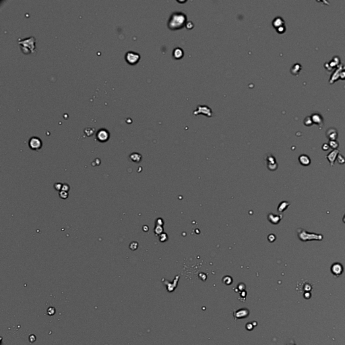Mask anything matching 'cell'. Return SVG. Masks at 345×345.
<instances>
[{"label": "cell", "mask_w": 345, "mask_h": 345, "mask_svg": "<svg viewBox=\"0 0 345 345\" xmlns=\"http://www.w3.org/2000/svg\"><path fill=\"white\" fill-rule=\"evenodd\" d=\"M187 16L181 12H173L168 20V28L171 31L183 29L187 24Z\"/></svg>", "instance_id": "obj_1"}, {"label": "cell", "mask_w": 345, "mask_h": 345, "mask_svg": "<svg viewBox=\"0 0 345 345\" xmlns=\"http://www.w3.org/2000/svg\"><path fill=\"white\" fill-rule=\"evenodd\" d=\"M18 44L20 46L22 51L25 54L33 53L36 50L35 39L34 37H30L25 39H19Z\"/></svg>", "instance_id": "obj_2"}, {"label": "cell", "mask_w": 345, "mask_h": 345, "mask_svg": "<svg viewBox=\"0 0 345 345\" xmlns=\"http://www.w3.org/2000/svg\"><path fill=\"white\" fill-rule=\"evenodd\" d=\"M297 233L299 239L302 241H322L324 237L322 234L313 233V232H307L303 229H297Z\"/></svg>", "instance_id": "obj_3"}, {"label": "cell", "mask_w": 345, "mask_h": 345, "mask_svg": "<svg viewBox=\"0 0 345 345\" xmlns=\"http://www.w3.org/2000/svg\"><path fill=\"white\" fill-rule=\"evenodd\" d=\"M125 59L127 64L130 65H135L138 63L140 59V56L136 52L129 51H127L125 55Z\"/></svg>", "instance_id": "obj_4"}, {"label": "cell", "mask_w": 345, "mask_h": 345, "mask_svg": "<svg viewBox=\"0 0 345 345\" xmlns=\"http://www.w3.org/2000/svg\"><path fill=\"white\" fill-rule=\"evenodd\" d=\"M194 115H204L211 117L212 116V109L208 106L206 105H198L197 109L194 111Z\"/></svg>", "instance_id": "obj_5"}, {"label": "cell", "mask_w": 345, "mask_h": 345, "mask_svg": "<svg viewBox=\"0 0 345 345\" xmlns=\"http://www.w3.org/2000/svg\"><path fill=\"white\" fill-rule=\"evenodd\" d=\"M29 145L31 149L34 150V151H37V150L41 148L42 143L41 140L40 139L39 137L33 136L31 137V139L29 140Z\"/></svg>", "instance_id": "obj_6"}, {"label": "cell", "mask_w": 345, "mask_h": 345, "mask_svg": "<svg viewBox=\"0 0 345 345\" xmlns=\"http://www.w3.org/2000/svg\"><path fill=\"white\" fill-rule=\"evenodd\" d=\"M96 139L101 142H105L109 139V132L106 129H100L96 132Z\"/></svg>", "instance_id": "obj_7"}, {"label": "cell", "mask_w": 345, "mask_h": 345, "mask_svg": "<svg viewBox=\"0 0 345 345\" xmlns=\"http://www.w3.org/2000/svg\"><path fill=\"white\" fill-rule=\"evenodd\" d=\"M330 270L332 274L334 275V276H336V277H338L342 275V272L344 271V268H343V266H342V265L341 263H338V262H336V263H334L332 265L331 268H330Z\"/></svg>", "instance_id": "obj_8"}, {"label": "cell", "mask_w": 345, "mask_h": 345, "mask_svg": "<svg viewBox=\"0 0 345 345\" xmlns=\"http://www.w3.org/2000/svg\"><path fill=\"white\" fill-rule=\"evenodd\" d=\"M344 67H345L342 64H341L340 66L337 67L336 70H335L334 73L332 74L330 79L329 81L330 83L333 84L335 81H336L337 80H338L340 78V74H341V71L344 68Z\"/></svg>", "instance_id": "obj_9"}, {"label": "cell", "mask_w": 345, "mask_h": 345, "mask_svg": "<svg viewBox=\"0 0 345 345\" xmlns=\"http://www.w3.org/2000/svg\"><path fill=\"white\" fill-rule=\"evenodd\" d=\"M311 118L313 124H316L319 127H322L324 125V119L319 113H313L311 115Z\"/></svg>", "instance_id": "obj_10"}, {"label": "cell", "mask_w": 345, "mask_h": 345, "mask_svg": "<svg viewBox=\"0 0 345 345\" xmlns=\"http://www.w3.org/2000/svg\"><path fill=\"white\" fill-rule=\"evenodd\" d=\"M338 154H339V151L336 149V150H333V151H331L326 156V158L327 159L328 161L330 162V164L331 167L334 165V162H335V161H336V159H337V156H338Z\"/></svg>", "instance_id": "obj_11"}, {"label": "cell", "mask_w": 345, "mask_h": 345, "mask_svg": "<svg viewBox=\"0 0 345 345\" xmlns=\"http://www.w3.org/2000/svg\"><path fill=\"white\" fill-rule=\"evenodd\" d=\"M326 134L329 140H336L337 137H338V132H337L336 129L333 127L327 129Z\"/></svg>", "instance_id": "obj_12"}, {"label": "cell", "mask_w": 345, "mask_h": 345, "mask_svg": "<svg viewBox=\"0 0 345 345\" xmlns=\"http://www.w3.org/2000/svg\"><path fill=\"white\" fill-rule=\"evenodd\" d=\"M272 24V26H274V28L276 30L280 28V27L285 26V23H284V20L282 19V18H281V16H276V18L273 20Z\"/></svg>", "instance_id": "obj_13"}, {"label": "cell", "mask_w": 345, "mask_h": 345, "mask_svg": "<svg viewBox=\"0 0 345 345\" xmlns=\"http://www.w3.org/2000/svg\"><path fill=\"white\" fill-rule=\"evenodd\" d=\"M184 56L183 50L180 47H177L172 51V57L175 59H181Z\"/></svg>", "instance_id": "obj_14"}, {"label": "cell", "mask_w": 345, "mask_h": 345, "mask_svg": "<svg viewBox=\"0 0 345 345\" xmlns=\"http://www.w3.org/2000/svg\"><path fill=\"white\" fill-rule=\"evenodd\" d=\"M299 161L303 166H308L311 163V160L306 154L300 155L299 157Z\"/></svg>", "instance_id": "obj_15"}, {"label": "cell", "mask_w": 345, "mask_h": 345, "mask_svg": "<svg viewBox=\"0 0 345 345\" xmlns=\"http://www.w3.org/2000/svg\"><path fill=\"white\" fill-rule=\"evenodd\" d=\"M301 66L299 64H294L293 66H292V67L291 68V72L292 75H294V76H296V75H298L300 70H301Z\"/></svg>", "instance_id": "obj_16"}, {"label": "cell", "mask_w": 345, "mask_h": 345, "mask_svg": "<svg viewBox=\"0 0 345 345\" xmlns=\"http://www.w3.org/2000/svg\"><path fill=\"white\" fill-rule=\"evenodd\" d=\"M129 158L133 162H139L141 161V155L138 153H136V152H134V153L130 154Z\"/></svg>", "instance_id": "obj_17"}, {"label": "cell", "mask_w": 345, "mask_h": 345, "mask_svg": "<svg viewBox=\"0 0 345 345\" xmlns=\"http://www.w3.org/2000/svg\"><path fill=\"white\" fill-rule=\"evenodd\" d=\"M329 146L330 148H332V149L334 150H336V148H338V142H337L336 140H329Z\"/></svg>", "instance_id": "obj_18"}, {"label": "cell", "mask_w": 345, "mask_h": 345, "mask_svg": "<svg viewBox=\"0 0 345 345\" xmlns=\"http://www.w3.org/2000/svg\"><path fill=\"white\" fill-rule=\"evenodd\" d=\"M303 123H304L305 125H306V126H311V125L313 124V122H312L311 116H307V117H306V119H304Z\"/></svg>", "instance_id": "obj_19"}, {"label": "cell", "mask_w": 345, "mask_h": 345, "mask_svg": "<svg viewBox=\"0 0 345 345\" xmlns=\"http://www.w3.org/2000/svg\"><path fill=\"white\" fill-rule=\"evenodd\" d=\"M59 196L61 199H67L69 196V194H68V192H67L61 191V192H59Z\"/></svg>", "instance_id": "obj_20"}, {"label": "cell", "mask_w": 345, "mask_h": 345, "mask_svg": "<svg viewBox=\"0 0 345 345\" xmlns=\"http://www.w3.org/2000/svg\"><path fill=\"white\" fill-rule=\"evenodd\" d=\"M337 159V161H338V163L341 164H344V162H345V158H344V157L343 156H342V154H339L338 155V156H337V159Z\"/></svg>", "instance_id": "obj_21"}, {"label": "cell", "mask_w": 345, "mask_h": 345, "mask_svg": "<svg viewBox=\"0 0 345 345\" xmlns=\"http://www.w3.org/2000/svg\"><path fill=\"white\" fill-rule=\"evenodd\" d=\"M62 186H63V184H61V183H56L54 184V188L56 189L57 191L61 192Z\"/></svg>", "instance_id": "obj_22"}, {"label": "cell", "mask_w": 345, "mask_h": 345, "mask_svg": "<svg viewBox=\"0 0 345 345\" xmlns=\"http://www.w3.org/2000/svg\"><path fill=\"white\" fill-rule=\"evenodd\" d=\"M47 314H48L49 316H53L55 314H56V309H55L53 307H49V308L47 309Z\"/></svg>", "instance_id": "obj_23"}, {"label": "cell", "mask_w": 345, "mask_h": 345, "mask_svg": "<svg viewBox=\"0 0 345 345\" xmlns=\"http://www.w3.org/2000/svg\"><path fill=\"white\" fill-rule=\"evenodd\" d=\"M137 247V243L136 242H132L130 244H129V248H130L131 250L132 251H134V250H136Z\"/></svg>", "instance_id": "obj_24"}, {"label": "cell", "mask_w": 345, "mask_h": 345, "mask_svg": "<svg viewBox=\"0 0 345 345\" xmlns=\"http://www.w3.org/2000/svg\"><path fill=\"white\" fill-rule=\"evenodd\" d=\"M69 189H70V187H69V185L67 184V183H65V184H63V186H62L61 191H64V192H68L69 190Z\"/></svg>", "instance_id": "obj_25"}, {"label": "cell", "mask_w": 345, "mask_h": 345, "mask_svg": "<svg viewBox=\"0 0 345 345\" xmlns=\"http://www.w3.org/2000/svg\"><path fill=\"white\" fill-rule=\"evenodd\" d=\"M285 31H286V26H281V27H280V28L276 29V31L278 32V33H280V34L284 33V32H285Z\"/></svg>", "instance_id": "obj_26"}, {"label": "cell", "mask_w": 345, "mask_h": 345, "mask_svg": "<svg viewBox=\"0 0 345 345\" xmlns=\"http://www.w3.org/2000/svg\"><path fill=\"white\" fill-rule=\"evenodd\" d=\"M340 79L345 80V67L342 69L341 74H340Z\"/></svg>", "instance_id": "obj_27"}, {"label": "cell", "mask_w": 345, "mask_h": 345, "mask_svg": "<svg viewBox=\"0 0 345 345\" xmlns=\"http://www.w3.org/2000/svg\"><path fill=\"white\" fill-rule=\"evenodd\" d=\"M85 130H86V131H88V132H89L88 134H86V135H87V136H91V135H92V134H94V129H93V128H87V129H85Z\"/></svg>", "instance_id": "obj_28"}, {"label": "cell", "mask_w": 345, "mask_h": 345, "mask_svg": "<svg viewBox=\"0 0 345 345\" xmlns=\"http://www.w3.org/2000/svg\"><path fill=\"white\" fill-rule=\"evenodd\" d=\"M186 26L187 27V29H192V28H193V27H194V24H193V23H192V22L189 21V22H187V24H186Z\"/></svg>", "instance_id": "obj_29"}, {"label": "cell", "mask_w": 345, "mask_h": 345, "mask_svg": "<svg viewBox=\"0 0 345 345\" xmlns=\"http://www.w3.org/2000/svg\"><path fill=\"white\" fill-rule=\"evenodd\" d=\"M330 146H329V144H324L323 146H322V149L324 150V151H327V150L329 149Z\"/></svg>", "instance_id": "obj_30"}, {"label": "cell", "mask_w": 345, "mask_h": 345, "mask_svg": "<svg viewBox=\"0 0 345 345\" xmlns=\"http://www.w3.org/2000/svg\"><path fill=\"white\" fill-rule=\"evenodd\" d=\"M287 345H296V344H295V343H294V342H291V343H289V344H287Z\"/></svg>", "instance_id": "obj_31"}, {"label": "cell", "mask_w": 345, "mask_h": 345, "mask_svg": "<svg viewBox=\"0 0 345 345\" xmlns=\"http://www.w3.org/2000/svg\"><path fill=\"white\" fill-rule=\"evenodd\" d=\"M342 221H343V222H344V223H345V214L344 215V217H343V219H342Z\"/></svg>", "instance_id": "obj_32"}]
</instances>
